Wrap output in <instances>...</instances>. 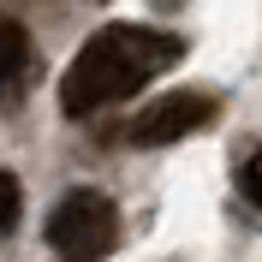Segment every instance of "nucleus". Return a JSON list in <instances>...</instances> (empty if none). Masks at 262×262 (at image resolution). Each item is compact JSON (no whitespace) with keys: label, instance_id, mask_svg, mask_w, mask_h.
I'll return each mask as SVG.
<instances>
[{"label":"nucleus","instance_id":"nucleus-3","mask_svg":"<svg viewBox=\"0 0 262 262\" xmlns=\"http://www.w3.org/2000/svg\"><path fill=\"white\" fill-rule=\"evenodd\" d=\"M209 114H214V101L196 96V90L161 96V101H149L143 114L131 119V143L137 149H167V143H179V137H191V131H203Z\"/></svg>","mask_w":262,"mask_h":262},{"label":"nucleus","instance_id":"nucleus-2","mask_svg":"<svg viewBox=\"0 0 262 262\" xmlns=\"http://www.w3.org/2000/svg\"><path fill=\"white\" fill-rule=\"evenodd\" d=\"M114 238H119V214H114V203L101 191H66L54 203V214H48V245L60 256H72V262L107 256Z\"/></svg>","mask_w":262,"mask_h":262},{"label":"nucleus","instance_id":"nucleus-4","mask_svg":"<svg viewBox=\"0 0 262 262\" xmlns=\"http://www.w3.org/2000/svg\"><path fill=\"white\" fill-rule=\"evenodd\" d=\"M24 54H30V36H24V24H12V18H0V90L24 72Z\"/></svg>","mask_w":262,"mask_h":262},{"label":"nucleus","instance_id":"nucleus-6","mask_svg":"<svg viewBox=\"0 0 262 262\" xmlns=\"http://www.w3.org/2000/svg\"><path fill=\"white\" fill-rule=\"evenodd\" d=\"M18 209H24V191H18L12 173H0V238L18 227Z\"/></svg>","mask_w":262,"mask_h":262},{"label":"nucleus","instance_id":"nucleus-5","mask_svg":"<svg viewBox=\"0 0 262 262\" xmlns=\"http://www.w3.org/2000/svg\"><path fill=\"white\" fill-rule=\"evenodd\" d=\"M238 191H245V203L262 209V143L245 149V161H238Z\"/></svg>","mask_w":262,"mask_h":262},{"label":"nucleus","instance_id":"nucleus-1","mask_svg":"<svg viewBox=\"0 0 262 262\" xmlns=\"http://www.w3.org/2000/svg\"><path fill=\"white\" fill-rule=\"evenodd\" d=\"M179 54H185V42L167 36V30H149V24H107V30H96L78 48V60L66 66L60 107L78 119V114L107 107V101H125V96H137L155 72H167Z\"/></svg>","mask_w":262,"mask_h":262}]
</instances>
